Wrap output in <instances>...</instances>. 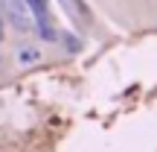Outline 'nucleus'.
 <instances>
[{"instance_id": "obj_1", "label": "nucleus", "mask_w": 157, "mask_h": 152, "mask_svg": "<svg viewBox=\"0 0 157 152\" xmlns=\"http://www.w3.org/2000/svg\"><path fill=\"white\" fill-rule=\"evenodd\" d=\"M0 9H3L6 21H9V27L15 32H21V35L32 32L35 21H32V12H29L26 0H0Z\"/></svg>"}, {"instance_id": "obj_3", "label": "nucleus", "mask_w": 157, "mask_h": 152, "mask_svg": "<svg viewBox=\"0 0 157 152\" xmlns=\"http://www.w3.org/2000/svg\"><path fill=\"white\" fill-rule=\"evenodd\" d=\"M15 59H17V64H21V68H26V64H35V62H38L41 53L35 50V47H17Z\"/></svg>"}, {"instance_id": "obj_2", "label": "nucleus", "mask_w": 157, "mask_h": 152, "mask_svg": "<svg viewBox=\"0 0 157 152\" xmlns=\"http://www.w3.org/2000/svg\"><path fill=\"white\" fill-rule=\"evenodd\" d=\"M26 6H29V12H32V21L38 23V29H41V38H47V41H56V27H52V12H50V3L47 0H26Z\"/></svg>"}, {"instance_id": "obj_4", "label": "nucleus", "mask_w": 157, "mask_h": 152, "mask_svg": "<svg viewBox=\"0 0 157 152\" xmlns=\"http://www.w3.org/2000/svg\"><path fill=\"white\" fill-rule=\"evenodd\" d=\"M61 3L67 6L70 12H73V18H84V12H82V9H84V6H82V0H61Z\"/></svg>"}]
</instances>
